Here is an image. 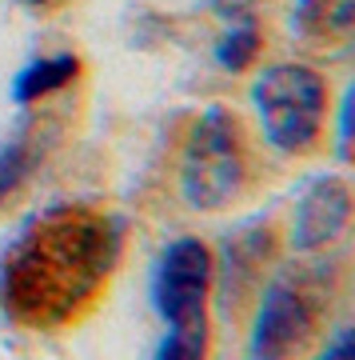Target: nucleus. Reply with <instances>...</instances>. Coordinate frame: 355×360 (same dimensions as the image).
Listing matches in <instances>:
<instances>
[{
  "mask_svg": "<svg viewBox=\"0 0 355 360\" xmlns=\"http://www.w3.org/2000/svg\"><path fill=\"white\" fill-rule=\"evenodd\" d=\"M120 248L124 229L100 208H44L25 220L0 257V309L32 333L72 324L108 284Z\"/></svg>",
  "mask_w": 355,
  "mask_h": 360,
  "instance_id": "obj_1",
  "label": "nucleus"
},
{
  "mask_svg": "<svg viewBox=\"0 0 355 360\" xmlns=\"http://www.w3.org/2000/svg\"><path fill=\"white\" fill-rule=\"evenodd\" d=\"M212 248L200 236H176L160 252L152 272V300L164 321L156 360H208V292H212Z\"/></svg>",
  "mask_w": 355,
  "mask_h": 360,
  "instance_id": "obj_2",
  "label": "nucleus"
},
{
  "mask_svg": "<svg viewBox=\"0 0 355 360\" xmlns=\"http://www.w3.org/2000/svg\"><path fill=\"white\" fill-rule=\"evenodd\" d=\"M248 180V148L240 120L224 104H208L192 120L180 148V196L196 212L228 208Z\"/></svg>",
  "mask_w": 355,
  "mask_h": 360,
  "instance_id": "obj_3",
  "label": "nucleus"
},
{
  "mask_svg": "<svg viewBox=\"0 0 355 360\" xmlns=\"http://www.w3.org/2000/svg\"><path fill=\"white\" fill-rule=\"evenodd\" d=\"M252 108L264 141L276 153L304 156L323 141L328 80L312 65H295V60L272 65L252 80Z\"/></svg>",
  "mask_w": 355,
  "mask_h": 360,
  "instance_id": "obj_4",
  "label": "nucleus"
},
{
  "mask_svg": "<svg viewBox=\"0 0 355 360\" xmlns=\"http://www.w3.org/2000/svg\"><path fill=\"white\" fill-rule=\"evenodd\" d=\"M316 333V304L292 281H272L255 304L248 360H292Z\"/></svg>",
  "mask_w": 355,
  "mask_h": 360,
  "instance_id": "obj_5",
  "label": "nucleus"
},
{
  "mask_svg": "<svg viewBox=\"0 0 355 360\" xmlns=\"http://www.w3.org/2000/svg\"><path fill=\"white\" fill-rule=\"evenodd\" d=\"M351 220H355V196L347 188V180L335 176V172H319V176L304 180V188L295 193L288 245L295 252H319V248L335 245Z\"/></svg>",
  "mask_w": 355,
  "mask_h": 360,
  "instance_id": "obj_6",
  "label": "nucleus"
},
{
  "mask_svg": "<svg viewBox=\"0 0 355 360\" xmlns=\"http://www.w3.org/2000/svg\"><path fill=\"white\" fill-rule=\"evenodd\" d=\"M295 40L323 56H355V0H292Z\"/></svg>",
  "mask_w": 355,
  "mask_h": 360,
  "instance_id": "obj_7",
  "label": "nucleus"
},
{
  "mask_svg": "<svg viewBox=\"0 0 355 360\" xmlns=\"http://www.w3.org/2000/svg\"><path fill=\"white\" fill-rule=\"evenodd\" d=\"M76 77H80V56L76 52H48V56L25 65L13 77V104L28 108V104L48 101L52 92L68 89Z\"/></svg>",
  "mask_w": 355,
  "mask_h": 360,
  "instance_id": "obj_8",
  "label": "nucleus"
},
{
  "mask_svg": "<svg viewBox=\"0 0 355 360\" xmlns=\"http://www.w3.org/2000/svg\"><path fill=\"white\" fill-rule=\"evenodd\" d=\"M40 160V136L36 132H13L8 141H0V205L28 180V172Z\"/></svg>",
  "mask_w": 355,
  "mask_h": 360,
  "instance_id": "obj_9",
  "label": "nucleus"
},
{
  "mask_svg": "<svg viewBox=\"0 0 355 360\" xmlns=\"http://www.w3.org/2000/svg\"><path fill=\"white\" fill-rule=\"evenodd\" d=\"M260 49H264V37H260L255 20L243 16V20H236V25L216 40V65L224 68V72H248V68L255 65Z\"/></svg>",
  "mask_w": 355,
  "mask_h": 360,
  "instance_id": "obj_10",
  "label": "nucleus"
},
{
  "mask_svg": "<svg viewBox=\"0 0 355 360\" xmlns=\"http://www.w3.org/2000/svg\"><path fill=\"white\" fill-rule=\"evenodd\" d=\"M335 148H340V160L355 165V80L347 84L340 101V124H335Z\"/></svg>",
  "mask_w": 355,
  "mask_h": 360,
  "instance_id": "obj_11",
  "label": "nucleus"
},
{
  "mask_svg": "<svg viewBox=\"0 0 355 360\" xmlns=\"http://www.w3.org/2000/svg\"><path fill=\"white\" fill-rule=\"evenodd\" d=\"M319 360H355V328H340L328 340V348H323Z\"/></svg>",
  "mask_w": 355,
  "mask_h": 360,
  "instance_id": "obj_12",
  "label": "nucleus"
},
{
  "mask_svg": "<svg viewBox=\"0 0 355 360\" xmlns=\"http://www.w3.org/2000/svg\"><path fill=\"white\" fill-rule=\"evenodd\" d=\"M216 4H220V13H243V8H248V4H252V0H216Z\"/></svg>",
  "mask_w": 355,
  "mask_h": 360,
  "instance_id": "obj_13",
  "label": "nucleus"
},
{
  "mask_svg": "<svg viewBox=\"0 0 355 360\" xmlns=\"http://www.w3.org/2000/svg\"><path fill=\"white\" fill-rule=\"evenodd\" d=\"M28 4H32V8H44V4H52V0H28Z\"/></svg>",
  "mask_w": 355,
  "mask_h": 360,
  "instance_id": "obj_14",
  "label": "nucleus"
}]
</instances>
